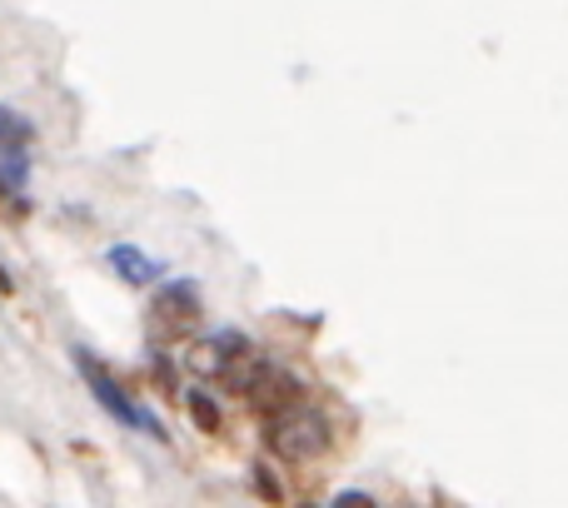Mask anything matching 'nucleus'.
Here are the masks:
<instances>
[{
	"instance_id": "nucleus-5",
	"label": "nucleus",
	"mask_w": 568,
	"mask_h": 508,
	"mask_svg": "<svg viewBox=\"0 0 568 508\" xmlns=\"http://www.w3.org/2000/svg\"><path fill=\"white\" fill-rule=\"evenodd\" d=\"M190 414H195V424H200L205 434H220V429H225V414H220V404L210 399L205 389L190 394Z\"/></svg>"
},
{
	"instance_id": "nucleus-1",
	"label": "nucleus",
	"mask_w": 568,
	"mask_h": 508,
	"mask_svg": "<svg viewBox=\"0 0 568 508\" xmlns=\"http://www.w3.org/2000/svg\"><path fill=\"white\" fill-rule=\"evenodd\" d=\"M329 439H334L329 419H324L320 409H304L300 399L275 409L265 424V444L290 464H310V459H320V454H329Z\"/></svg>"
},
{
	"instance_id": "nucleus-2",
	"label": "nucleus",
	"mask_w": 568,
	"mask_h": 508,
	"mask_svg": "<svg viewBox=\"0 0 568 508\" xmlns=\"http://www.w3.org/2000/svg\"><path fill=\"white\" fill-rule=\"evenodd\" d=\"M80 369H85V384H90V394L100 399V409L105 414H115L120 424H130V429H140V434H155V439H165V429H160V419L145 409V404H135L125 389H120L115 379H110L105 369H100L90 354H80Z\"/></svg>"
},
{
	"instance_id": "nucleus-3",
	"label": "nucleus",
	"mask_w": 568,
	"mask_h": 508,
	"mask_svg": "<svg viewBox=\"0 0 568 508\" xmlns=\"http://www.w3.org/2000/svg\"><path fill=\"white\" fill-rule=\"evenodd\" d=\"M195 319H200V289L190 280L165 284V289L155 294V309H150V324H155V334H170V339H180V334H185Z\"/></svg>"
},
{
	"instance_id": "nucleus-4",
	"label": "nucleus",
	"mask_w": 568,
	"mask_h": 508,
	"mask_svg": "<svg viewBox=\"0 0 568 508\" xmlns=\"http://www.w3.org/2000/svg\"><path fill=\"white\" fill-rule=\"evenodd\" d=\"M105 264L120 274L125 284H155L160 280V260H150L145 250H135V245H115L105 254Z\"/></svg>"
}]
</instances>
